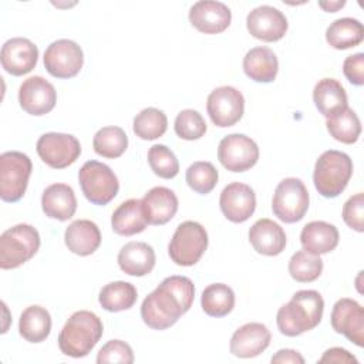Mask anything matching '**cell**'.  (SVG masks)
<instances>
[{
  "instance_id": "obj_1",
  "label": "cell",
  "mask_w": 364,
  "mask_h": 364,
  "mask_svg": "<svg viewBox=\"0 0 364 364\" xmlns=\"http://www.w3.org/2000/svg\"><path fill=\"white\" fill-rule=\"evenodd\" d=\"M195 299V286L189 277L169 276L151 291L141 304V317L152 330H165L185 314Z\"/></svg>"
},
{
  "instance_id": "obj_2",
  "label": "cell",
  "mask_w": 364,
  "mask_h": 364,
  "mask_svg": "<svg viewBox=\"0 0 364 364\" xmlns=\"http://www.w3.org/2000/svg\"><path fill=\"white\" fill-rule=\"evenodd\" d=\"M324 300L316 290H299L290 301L277 311L276 323L282 334L287 337L300 336L313 330L321 321Z\"/></svg>"
},
{
  "instance_id": "obj_3",
  "label": "cell",
  "mask_w": 364,
  "mask_h": 364,
  "mask_svg": "<svg viewBox=\"0 0 364 364\" xmlns=\"http://www.w3.org/2000/svg\"><path fill=\"white\" fill-rule=\"evenodd\" d=\"M104 333L101 318L88 310L71 314L58 334V347L64 355L81 358L91 353Z\"/></svg>"
},
{
  "instance_id": "obj_4",
  "label": "cell",
  "mask_w": 364,
  "mask_h": 364,
  "mask_svg": "<svg viewBox=\"0 0 364 364\" xmlns=\"http://www.w3.org/2000/svg\"><path fill=\"white\" fill-rule=\"evenodd\" d=\"M351 175V158L341 151L328 149L316 161L313 182L321 196L336 198L347 188Z\"/></svg>"
},
{
  "instance_id": "obj_5",
  "label": "cell",
  "mask_w": 364,
  "mask_h": 364,
  "mask_svg": "<svg viewBox=\"0 0 364 364\" xmlns=\"http://www.w3.org/2000/svg\"><path fill=\"white\" fill-rule=\"evenodd\" d=\"M40 247V235L28 223H18L0 236V267L16 269L30 260Z\"/></svg>"
},
{
  "instance_id": "obj_6",
  "label": "cell",
  "mask_w": 364,
  "mask_h": 364,
  "mask_svg": "<svg viewBox=\"0 0 364 364\" xmlns=\"http://www.w3.org/2000/svg\"><path fill=\"white\" fill-rule=\"evenodd\" d=\"M208 247L206 229L193 220H185L178 225L169 245L168 253L178 266H193L199 262Z\"/></svg>"
},
{
  "instance_id": "obj_7",
  "label": "cell",
  "mask_w": 364,
  "mask_h": 364,
  "mask_svg": "<svg viewBox=\"0 0 364 364\" xmlns=\"http://www.w3.org/2000/svg\"><path fill=\"white\" fill-rule=\"evenodd\" d=\"M78 181L84 196L100 206L109 203L119 189L117 175L108 165L98 161H87L78 172Z\"/></svg>"
},
{
  "instance_id": "obj_8",
  "label": "cell",
  "mask_w": 364,
  "mask_h": 364,
  "mask_svg": "<svg viewBox=\"0 0 364 364\" xmlns=\"http://www.w3.org/2000/svg\"><path fill=\"white\" fill-rule=\"evenodd\" d=\"M31 159L18 151L0 155V198L4 202H17L23 198L31 175Z\"/></svg>"
},
{
  "instance_id": "obj_9",
  "label": "cell",
  "mask_w": 364,
  "mask_h": 364,
  "mask_svg": "<svg viewBox=\"0 0 364 364\" xmlns=\"http://www.w3.org/2000/svg\"><path fill=\"white\" fill-rule=\"evenodd\" d=\"M273 213L284 223L304 218L309 209V191L299 178H286L276 186L272 199Z\"/></svg>"
},
{
  "instance_id": "obj_10",
  "label": "cell",
  "mask_w": 364,
  "mask_h": 364,
  "mask_svg": "<svg viewBox=\"0 0 364 364\" xmlns=\"http://www.w3.org/2000/svg\"><path fill=\"white\" fill-rule=\"evenodd\" d=\"M40 159L54 169H64L73 165L80 154V141L71 134L47 132L43 134L36 144Z\"/></svg>"
},
{
  "instance_id": "obj_11",
  "label": "cell",
  "mask_w": 364,
  "mask_h": 364,
  "mask_svg": "<svg viewBox=\"0 0 364 364\" xmlns=\"http://www.w3.org/2000/svg\"><path fill=\"white\" fill-rule=\"evenodd\" d=\"M218 159L230 172H245L256 165L259 159V146L250 136L230 134L220 139Z\"/></svg>"
},
{
  "instance_id": "obj_12",
  "label": "cell",
  "mask_w": 364,
  "mask_h": 364,
  "mask_svg": "<svg viewBox=\"0 0 364 364\" xmlns=\"http://www.w3.org/2000/svg\"><path fill=\"white\" fill-rule=\"evenodd\" d=\"M84 64L81 47L68 38L51 43L44 53V67L55 78L75 77Z\"/></svg>"
},
{
  "instance_id": "obj_13",
  "label": "cell",
  "mask_w": 364,
  "mask_h": 364,
  "mask_svg": "<svg viewBox=\"0 0 364 364\" xmlns=\"http://www.w3.org/2000/svg\"><path fill=\"white\" fill-rule=\"evenodd\" d=\"M206 109L216 127H232L243 117L245 98L235 87H218L208 95Z\"/></svg>"
},
{
  "instance_id": "obj_14",
  "label": "cell",
  "mask_w": 364,
  "mask_h": 364,
  "mask_svg": "<svg viewBox=\"0 0 364 364\" xmlns=\"http://www.w3.org/2000/svg\"><path fill=\"white\" fill-rule=\"evenodd\" d=\"M18 102L30 115H46L55 107L57 91L46 78L33 75L21 82L18 88Z\"/></svg>"
},
{
  "instance_id": "obj_15",
  "label": "cell",
  "mask_w": 364,
  "mask_h": 364,
  "mask_svg": "<svg viewBox=\"0 0 364 364\" xmlns=\"http://www.w3.org/2000/svg\"><path fill=\"white\" fill-rule=\"evenodd\" d=\"M331 327L355 346H364V309L355 300L343 297L336 301L331 311Z\"/></svg>"
},
{
  "instance_id": "obj_16",
  "label": "cell",
  "mask_w": 364,
  "mask_h": 364,
  "mask_svg": "<svg viewBox=\"0 0 364 364\" xmlns=\"http://www.w3.org/2000/svg\"><path fill=\"white\" fill-rule=\"evenodd\" d=\"M286 16L273 6H259L246 17L247 31L262 41H279L287 31Z\"/></svg>"
},
{
  "instance_id": "obj_17",
  "label": "cell",
  "mask_w": 364,
  "mask_h": 364,
  "mask_svg": "<svg viewBox=\"0 0 364 364\" xmlns=\"http://www.w3.org/2000/svg\"><path fill=\"white\" fill-rule=\"evenodd\" d=\"M220 210L233 223L246 222L256 209L255 191L242 182H232L223 188L219 198Z\"/></svg>"
},
{
  "instance_id": "obj_18",
  "label": "cell",
  "mask_w": 364,
  "mask_h": 364,
  "mask_svg": "<svg viewBox=\"0 0 364 364\" xmlns=\"http://www.w3.org/2000/svg\"><path fill=\"white\" fill-rule=\"evenodd\" d=\"M3 68L16 77L30 73L38 60L37 46L24 37H14L7 40L0 53Z\"/></svg>"
},
{
  "instance_id": "obj_19",
  "label": "cell",
  "mask_w": 364,
  "mask_h": 364,
  "mask_svg": "<svg viewBox=\"0 0 364 364\" xmlns=\"http://www.w3.org/2000/svg\"><path fill=\"white\" fill-rule=\"evenodd\" d=\"M189 21L200 33L219 34L229 27L232 11L222 1L200 0L191 7Z\"/></svg>"
},
{
  "instance_id": "obj_20",
  "label": "cell",
  "mask_w": 364,
  "mask_h": 364,
  "mask_svg": "<svg viewBox=\"0 0 364 364\" xmlns=\"http://www.w3.org/2000/svg\"><path fill=\"white\" fill-rule=\"evenodd\" d=\"M272 340L270 330L262 323L240 326L230 338V353L239 358H252L263 353Z\"/></svg>"
},
{
  "instance_id": "obj_21",
  "label": "cell",
  "mask_w": 364,
  "mask_h": 364,
  "mask_svg": "<svg viewBox=\"0 0 364 364\" xmlns=\"http://www.w3.org/2000/svg\"><path fill=\"white\" fill-rule=\"evenodd\" d=\"M249 242L257 253L277 256L286 247V233L279 223L263 218L256 220L249 229Z\"/></svg>"
},
{
  "instance_id": "obj_22",
  "label": "cell",
  "mask_w": 364,
  "mask_h": 364,
  "mask_svg": "<svg viewBox=\"0 0 364 364\" xmlns=\"http://www.w3.org/2000/svg\"><path fill=\"white\" fill-rule=\"evenodd\" d=\"M148 225H165L178 210V198L169 188L155 186L141 199Z\"/></svg>"
},
{
  "instance_id": "obj_23",
  "label": "cell",
  "mask_w": 364,
  "mask_h": 364,
  "mask_svg": "<svg viewBox=\"0 0 364 364\" xmlns=\"http://www.w3.org/2000/svg\"><path fill=\"white\" fill-rule=\"evenodd\" d=\"M41 208L47 218L68 220L77 210V198L67 183H53L47 186L41 196Z\"/></svg>"
},
{
  "instance_id": "obj_24",
  "label": "cell",
  "mask_w": 364,
  "mask_h": 364,
  "mask_svg": "<svg viewBox=\"0 0 364 364\" xmlns=\"http://www.w3.org/2000/svg\"><path fill=\"white\" fill-rule=\"evenodd\" d=\"M117 260L124 273L141 277L152 272L156 257L151 245L145 242H128L121 247Z\"/></svg>"
},
{
  "instance_id": "obj_25",
  "label": "cell",
  "mask_w": 364,
  "mask_h": 364,
  "mask_svg": "<svg viewBox=\"0 0 364 364\" xmlns=\"http://www.w3.org/2000/svg\"><path fill=\"white\" fill-rule=\"evenodd\" d=\"M64 242L70 252L78 256H90L101 245V232L92 220L78 219L65 229Z\"/></svg>"
},
{
  "instance_id": "obj_26",
  "label": "cell",
  "mask_w": 364,
  "mask_h": 364,
  "mask_svg": "<svg viewBox=\"0 0 364 364\" xmlns=\"http://www.w3.org/2000/svg\"><path fill=\"white\" fill-rule=\"evenodd\" d=\"M338 239L337 228L324 220L309 222L300 233L303 250L318 256L334 250L338 245Z\"/></svg>"
},
{
  "instance_id": "obj_27",
  "label": "cell",
  "mask_w": 364,
  "mask_h": 364,
  "mask_svg": "<svg viewBox=\"0 0 364 364\" xmlns=\"http://www.w3.org/2000/svg\"><path fill=\"white\" fill-rule=\"evenodd\" d=\"M148 222L141 199L122 202L111 216V226L117 235L132 236L145 230Z\"/></svg>"
},
{
  "instance_id": "obj_28",
  "label": "cell",
  "mask_w": 364,
  "mask_h": 364,
  "mask_svg": "<svg viewBox=\"0 0 364 364\" xmlns=\"http://www.w3.org/2000/svg\"><path fill=\"white\" fill-rule=\"evenodd\" d=\"M243 71L256 82H272L279 71L277 57L267 47L250 48L243 57Z\"/></svg>"
},
{
  "instance_id": "obj_29",
  "label": "cell",
  "mask_w": 364,
  "mask_h": 364,
  "mask_svg": "<svg viewBox=\"0 0 364 364\" xmlns=\"http://www.w3.org/2000/svg\"><path fill=\"white\" fill-rule=\"evenodd\" d=\"M313 100L318 112L326 118H330L331 115L348 107L346 90L336 78L320 80L314 85Z\"/></svg>"
},
{
  "instance_id": "obj_30",
  "label": "cell",
  "mask_w": 364,
  "mask_h": 364,
  "mask_svg": "<svg viewBox=\"0 0 364 364\" xmlns=\"http://www.w3.org/2000/svg\"><path fill=\"white\" fill-rule=\"evenodd\" d=\"M364 38V27L360 20L343 17L334 20L326 30V41L336 50H347L358 46Z\"/></svg>"
},
{
  "instance_id": "obj_31",
  "label": "cell",
  "mask_w": 364,
  "mask_h": 364,
  "mask_svg": "<svg viewBox=\"0 0 364 364\" xmlns=\"http://www.w3.org/2000/svg\"><path fill=\"white\" fill-rule=\"evenodd\" d=\"M51 331V316L41 306H30L27 307L18 321V333L20 336L30 343H41L44 341Z\"/></svg>"
},
{
  "instance_id": "obj_32",
  "label": "cell",
  "mask_w": 364,
  "mask_h": 364,
  "mask_svg": "<svg viewBox=\"0 0 364 364\" xmlns=\"http://www.w3.org/2000/svg\"><path fill=\"white\" fill-rule=\"evenodd\" d=\"M136 287L128 282H111L105 284L98 296V301L104 310L118 313L131 309L136 301Z\"/></svg>"
},
{
  "instance_id": "obj_33",
  "label": "cell",
  "mask_w": 364,
  "mask_h": 364,
  "mask_svg": "<svg viewBox=\"0 0 364 364\" xmlns=\"http://www.w3.org/2000/svg\"><path fill=\"white\" fill-rule=\"evenodd\" d=\"M202 310L210 317L228 316L235 307V293L223 283H213L205 287L200 299Z\"/></svg>"
},
{
  "instance_id": "obj_34",
  "label": "cell",
  "mask_w": 364,
  "mask_h": 364,
  "mask_svg": "<svg viewBox=\"0 0 364 364\" xmlns=\"http://www.w3.org/2000/svg\"><path fill=\"white\" fill-rule=\"evenodd\" d=\"M326 125L330 135L343 144L357 142L361 134V122L350 107H346L330 118H326Z\"/></svg>"
},
{
  "instance_id": "obj_35",
  "label": "cell",
  "mask_w": 364,
  "mask_h": 364,
  "mask_svg": "<svg viewBox=\"0 0 364 364\" xmlns=\"http://www.w3.org/2000/svg\"><path fill=\"white\" fill-rule=\"evenodd\" d=\"M128 146V136L119 127H102L98 129L92 139V148L95 154L104 158H118Z\"/></svg>"
},
{
  "instance_id": "obj_36",
  "label": "cell",
  "mask_w": 364,
  "mask_h": 364,
  "mask_svg": "<svg viewBox=\"0 0 364 364\" xmlns=\"http://www.w3.org/2000/svg\"><path fill=\"white\" fill-rule=\"evenodd\" d=\"M168 128V118L164 111L149 107L144 108L134 118L132 129L136 136L145 141H152L165 134Z\"/></svg>"
},
{
  "instance_id": "obj_37",
  "label": "cell",
  "mask_w": 364,
  "mask_h": 364,
  "mask_svg": "<svg viewBox=\"0 0 364 364\" xmlns=\"http://www.w3.org/2000/svg\"><path fill=\"white\" fill-rule=\"evenodd\" d=\"M323 272V260L318 255L307 253L306 250L296 252L289 260L290 276L300 283L314 282Z\"/></svg>"
},
{
  "instance_id": "obj_38",
  "label": "cell",
  "mask_w": 364,
  "mask_h": 364,
  "mask_svg": "<svg viewBox=\"0 0 364 364\" xmlns=\"http://www.w3.org/2000/svg\"><path fill=\"white\" fill-rule=\"evenodd\" d=\"M186 183L192 191L200 195H206L213 191L218 183L219 173L216 168L206 161H198L189 165L186 169Z\"/></svg>"
},
{
  "instance_id": "obj_39",
  "label": "cell",
  "mask_w": 364,
  "mask_h": 364,
  "mask_svg": "<svg viewBox=\"0 0 364 364\" xmlns=\"http://www.w3.org/2000/svg\"><path fill=\"white\" fill-rule=\"evenodd\" d=\"M148 164L154 173L164 179H172L179 172V162L175 154L162 144H155L148 149Z\"/></svg>"
},
{
  "instance_id": "obj_40",
  "label": "cell",
  "mask_w": 364,
  "mask_h": 364,
  "mask_svg": "<svg viewBox=\"0 0 364 364\" xmlns=\"http://www.w3.org/2000/svg\"><path fill=\"white\" fill-rule=\"evenodd\" d=\"M175 132L185 141H195L205 135L206 122L196 109H182L175 118Z\"/></svg>"
},
{
  "instance_id": "obj_41",
  "label": "cell",
  "mask_w": 364,
  "mask_h": 364,
  "mask_svg": "<svg viewBox=\"0 0 364 364\" xmlns=\"http://www.w3.org/2000/svg\"><path fill=\"white\" fill-rule=\"evenodd\" d=\"M97 363L98 364H107V363L131 364L134 363V351L131 346L122 340H109L98 351Z\"/></svg>"
},
{
  "instance_id": "obj_42",
  "label": "cell",
  "mask_w": 364,
  "mask_h": 364,
  "mask_svg": "<svg viewBox=\"0 0 364 364\" xmlns=\"http://www.w3.org/2000/svg\"><path fill=\"white\" fill-rule=\"evenodd\" d=\"M343 220L355 232L364 230V195L358 192L347 199L343 206Z\"/></svg>"
},
{
  "instance_id": "obj_43",
  "label": "cell",
  "mask_w": 364,
  "mask_h": 364,
  "mask_svg": "<svg viewBox=\"0 0 364 364\" xmlns=\"http://www.w3.org/2000/svg\"><path fill=\"white\" fill-rule=\"evenodd\" d=\"M343 73L353 85L364 84V54L357 53L348 55L343 63Z\"/></svg>"
},
{
  "instance_id": "obj_44",
  "label": "cell",
  "mask_w": 364,
  "mask_h": 364,
  "mask_svg": "<svg viewBox=\"0 0 364 364\" xmlns=\"http://www.w3.org/2000/svg\"><path fill=\"white\" fill-rule=\"evenodd\" d=\"M318 363H336V364H357L358 360L348 353L346 348L341 347H331L324 351Z\"/></svg>"
},
{
  "instance_id": "obj_45",
  "label": "cell",
  "mask_w": 364,
  "mask_h": 364,
  "mask_svg": "<svg viewBox=\"0 0 364 364\" xmlns=\"http://www.w3.org/2000/svg\"><path fill=\"white\" fill-rule=\"evenodd\" d=\"M272 363H279V364H304V358L300 355L299 351L291 350V348H282L279 350L270 360Z\"/></svg>"
},
{
  "instance_id": "obj_46",
  "label": "cell",
  "mask_w": 364,
  "mask_h": 364,
  "mask_svg": "<svg viewBox=\"0 0 364 364\" xmlns=\"http://www.w3.org/2000/svg\"><path fill=\"white\" fill-rule=\"evenodd\" d=\"M344 4H346L344 0H341V1H320V3H318V6H320L321 9H324L326 11H330V13L337 11L338 9L344 7Z\"/></svg>"
}]
</instances>
